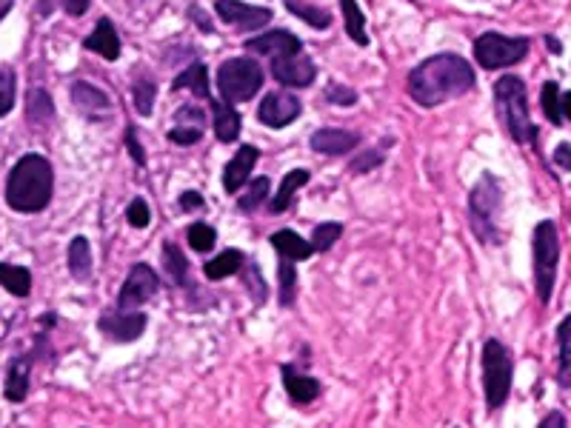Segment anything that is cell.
I'll list each match as a JSON object with an SVG mask.
<instances>
[{
	"label": "cell",
	"instance_id": "cell-1",
	"mask_svg": "<svg viewBox=\"0 0 571 428\" xmlns=\"http://www.w3.org/2000/svg\"><path fill=\"white\" fill-rule=\"evenodd\" d=\"M474 89V69L460 55H434L409 72V95L417 106L434 109Z\"/></svg>",
	"mask_w": 571,
	"mask_h": 428
},
{
	"label": "cell",
	"instance_id": "cell-2",
	"mask_svg": "<svg viewBox=\"0 0 571 428\" xmlns=\"http://www.w3.org/2000/svg\"><path fill=\"white\" fill-rule=\"evenodd\" d=\"M52 192H55V172L43 155L20 157L6 180V203L15 212H43L52 200Z\"/></svg>",
	"mask_w": 571,
	"mask_h": 428
},
{
	"label": "cell",
	"instance_id": "cell-3",
	"mask_svg": "<svg viewBox=\"0 0 571 428\" xmlns=\"http://www.w3.org/2000/svg\"><path fill=\"white\" fill-rule=\"evenodd\" d=\"M494 100H497V112L506 126V132L514 143L526 146L537 140V126L529 115V98H526V83L514 75H506L494 83Z\"/></svg>",
	"mask_w": 571,
	"mask_h": 428
},
{
	"label": "cell",
	"instance_id": "cell-4",
	"mask_svg": "<svg viewBox=\"0 0 571 428\" xmlns=\"http://www.w3.org/2000/svg\"><path fill=\"white\" fill-rule=\"evenodd\" d=\"M500 206H503L500 180L486 172V175L477 180V186L472 189V197H469V223H472V232L483 243H489V246H500L503 243V232L497 229Z\"/></svg>",
	"mask_w": 571,
	"mask_h": 428
},
{
	"label": "cell",
	"instance_id": "cell-5",
	"mask_svg": "<svg viewBox=\"0 0 571 428\" xmlns=\"http://www.w3.org/2000/svg\"><path fill=\"white\" fill-rule=\"evenodd\" d=\"M532 254H534V289L537 300L549 306L557 283V263H560V237L554 220H540L532 234Z\"/></svg>",
	"mask_w": 571,
	"mask_h": 428
},
{
	"label": "cell",
	"instance_id": "cell-6",
	"mask_svg": "<svg viewBox=\"0 0 571 428\" xmlns=\"http://www.w3.org/2000/svg\"><path fill=\"white\" fill-rule=\"evenodd\" d=\"M512 377V351L506 349L500 340H486L483 343V391H486V403L492 411L503 409V403L509 400Z\"/></svg>",
	"mask_w": 571,
	"mask_h": 428
},
{
	"label": "cell",
	"instance_id": "cell-7",
	"mask_svg": "<svg viewBox=\"0 0 571 428\" xmlns=\"http://www.w3.org/2000/svg\"><path fill=\"white\" fill-rule=\"evenodd\" d=\"M217 89L226 103H246L263 89V69L252 58H229L217 69Z\"/></svg>",
	"mask_w": 571,
	"mask_h": 428
},
{
	"label": "cell",
	"instance_id": "cell-8",
	"mask_svg": "<svg viewBox=\"0 0 571 428\" xmlns=\"http://www.w3.org/2000/svg\"><path fill=\"white\" fill-rule=\"evenodd\" d=\"M529 38H509V35H500V32H486L474 40V60L486 69H509L514 63L529 55Z\"/></svg>",
	"mask_w": 571,
	"mask_h": 428
},
{
	"label": "cell",
	"instance_id": "cell-9",
	"mask_svg": "<svg viewBox=\"0 0 571 428\" xmlns=\"http://www.w3.org/2000/svg\"><path fill=\"white\" fill-rule=\"evenodd\" d=\"M160 289L158 274L152 272L146 263H135L132 272L126 277V283L120 286L118 294V312H138L143 303H149Z\"/></svg>",
	"mask_w": 571,
	"mask_h": 428
},
{
	"label": "cell",
	"instance_id": "cell-10",
	"mask_svg": "<svg viewBox=\"0 0 571 428\" xmlns=\"http://www.w3.org/2000/svg\"><path fill=\"white\" fill-rule=\"evenodd\" d=\"M303 112L300 100L289 92H269L266 98L260 100L257 106V120L269 129H283L289 123H295L297 117Z\"/></svg>",
	"mask_w": 571,
	"mask_h": 428
},
{
	"label": "cell",
	"instance_id": "cell-11",
	"mask_svg": "<svg viewBox=\"0 0 571 428\" xmlns=\"http://www.w3.org/2000/svg\"><path fill=\"white\" fill-rule=\"evenodd\" d=\"M215 12L223 23L235 26L240 32H255V29L269 26V20H272L269 9H257V6H249L243 0H217Z\"/></svg>",
	"mask_w": 571,
	"mask_h": 428
},
{
	"label": "cell",
	"instance_id": "cell-12",
	"mask_svg": "<svg viewBox=\"0 0 571 428\" xmlns=\"http://www.w3.org/2000/svg\"><path fill=\"white\" fill-rule=\"evenodd\" d=\"M272 78L280 86H289V89H309L317 78V69L312 60L306 55H286V58L272 60Z\"/></svg>",
	"mask_w": 571,
	"mask_h": 428
},
{
	"label": "cell",
	"instance_id": "cell-13",
	"mask_svg": "<svg viewBox=\"0 0 571 428\" xmlns=\"http://www.w3.org/2000/svg\"><path fill=\"white\" fill-rule=\"evenodd\" d=\"M146 314L143 312H106L98 320V329L115 340V343H135L140 334L146 331Z\"/></svg>",
	"mask_w": 571,
	"mask_h": 428
},
{
	"label": "cell",
	"instance_id": "cell-14",
	"mask_svg": "<svg viewBox=\"0 0 571 428\" xmlns=\"http://www.w3.org/2000/svg\"><path fill=\"white\" fill-rule=\"evenodd\" d=\"M246 49L257 55V58H286V55H297L303 52V43L300 38H295L292 32L286 29H275L269 35H257V38L246 40Z\"/></svg>",
	"mask_w": 571,
	"mask_h": 428
},
{
	"label": "cell",
	"instance_id": "cell-15",
	"mask_svg": "<svg viewBox=\"0 0 571 428\" xmlns=\"http://www.w3.org/2000/svg\"><path fill=\"white\" fill-rule=\"evenodd\" d=\"M257 157H260V149H255V146H240L235 157L226 163V169H223V189H226L229 195L240 192V189L252 180V169H255Z\"/></svg>",
	"mask_w": 571,
	"mask_h": 428
},
{
	"label": "cell",
	"instance_id": "cell-16",
	"mask_svg": "<svg viewBox=\"0 0 571 428\" xmlns=\"http://www.w3.org/2000/svg\"><path fill=\"white\" fill-rule=\"evenodd\" d=\"M357 146H360V135L346 132V129H317L312 135V152H317V155H349Z\"/></svg>",
	"mask_w": 571,
	"mask_h": 428
},
{
	"label": "cell",
	"instance_id": "cell-17",
	"mask_svg": "<svg viewBox=\"0 0 571 428\" xmlns=\"http://www.w3.org/2000/svg\"><path fill=\"white\" fill-rule=\"evenodd\" d=\"M280 374H283V386H286V391H289V397H292V403H295V406H306V403H312V400L320 397V391H323L315 377H309V374L297 371L295 366H289V363L280 369Z\"/></svg>",
	"mask_w": 571,
	"mask_h": 428
},
{
	"label": "cell",
	"instance_id": "cell-18",
	"mask_svg": "<svg viewBox=\"0 0 571 428\" xmlns=\"http://www.w3.org/2000/svg\"><path fill=\"white\" fill-rule=\"evenodd\" d=\"M72 103H75L86 117L109 115V112H112V100L106 98V92H100L98 86H92V83H86V80H78V83L72 86Z\"/></svg>",
	"mask_w": 571,
	"mask_h": 428
},
{
	"label": "cell",
	"instance_id": "cell-19",
	"mask_svg": "<svg viewBox=\"0 0 571 428\" xmlns=\"http://www.w3.org/2000/svg\"><path fill=\"white\" fill-rule=\"evenodd\" d=\"M89 52H98L100 58L106 60H118L120 58V38L118 32H115V26H112V20L109 18H100L98 26H95V32L86 38L83 43Z\"/></svg>",
	"mask_w": 571,
	"mask_h": 428
},
{
	"label": "cell",
	"instance_id": "cell-20",
	"mask_svg": "<svg viewBox=\"0 0 571 428\" xmlns=\"http://www.w3.org/2000/svg\"><path fill=\"white\" fill-rule=\"evenodd\" d=\"M212 117H215V135L220 143H235L240 137V115L226 100H209Z\"/></svg>",
	"mask_w": 571,
	"mask_h": 428
},
{
	"label": "cell",
	"instance_id": "cell-21",
	"mask_svg": "<svg viewBox=\"0 0 571 428\" xmlns=\"http://www.w3.org/2000/svg\"><path fill=\"white\" fill-rule=\"evenodd\" d=\"M309 180H312V172H309V169H292L289 175L280 180V189H277V195L272 197V203H269V212L272 214L286 212V209L292 206V197H295L297 189H303Z\"/></svg>",
	"mask_w": 571,
	"mask_h": 428
},
{
	"label": "cell",
	"instance_id": "cell-22",
	"mask_svg": "<svg viewBox=\"0 0 571 428\" xmlns=\"http://www.w3.org/2000/svg\"><path fill=\"white\" fill-rule=\"evenodd\" d=\"M269 243L275 246L280 257H289V260H306V257L315 254L312 240H303V237L297 232H292V229H280V232H275Z\"/></svg>",
	"mask_w": 571,
	"mask_h": 428
},
{
	"label": "cell",
	"instance_id": "cell-23",
	"mask_svg": "<svg viewBox=\"0 0 571 428\" xmlns=\"http://www.w3.org/2000/svg\"><path fill=\"white\" fill-rule=\"evenodd\" d=\"M557 383L571 389V314L557 326Z\"/></svg>",
	"mask_w": 571,
	"mask_h": 428
},
{
	"label": "cell",
	"instance_id": "cell-24",
	"mask_svg": "<svg viewBox=\"0 0 571 428\" xmlns=\"http://www.w3.org/2000/svg\"><path fill=\"white\" fill-rule=\"evenodd\" d=\"M29 371H32V357H15L9 374H6V400L9 403H23L29 394Z\"/></svg>",
	"mask_w": 571,
	"mask_h": 428
},
{
	"label": "cell",
	"instance_id": "cell-25",
	"mask_svg": "<svg viewBox=\"0 0 571 428\" xmlns=\"http://www.w3.org/2000/svg\"><path fill=\"white\" fill-rule=\"evenodd\" d=\"M243 266H246V254L237 252V249H229V252H220L217 257H212L203 272H206L209 280H226L232 274L243 272Z\"/></svg>",
	"mask_w": 571,
	"mask_h": 428
},
{
	"label": "cell",
	"instance_id": "cell-26",
	"mask_svg": "<svg viewBox=\"0 0 571 428\" xmlns=\"http://www.w3.org/2000/svg\"><path fill=\"white\" fill-rule=\"evenodd\" d=\"M69 272L80 283L92 277V246L86 237H75L69 243Z\"/></svg>",
	"mask_w": 571,
	"mask_h": 428
},
{
	"label": "cell",
	"instance_id": "cell-27",
	"mask_svg": "<svg viewBox=\"0 0 571 428\" xmlns=\"http://www.w3.org/2000/svg\"><path fill=\"white\" fill-rule=\"evenodd\" d=\"M0 286L15 297H29L32 292V274L23 266H12V263H0Z\"/></svg>",
	"mask_w": 571,
	"mask_h": 428
},
{
	"label": "cell",
	"instance_id": "cell-28",
	"mask_svg": "<svg viewBox=\"0 0 571 428\" xmlns=\"http://www.w3.org/2000/svg\"><path fill=\"white\" fill-rule=\"evenodd\" d=\"M172 89H175V92H180V89H192L197 98H212V89H209V72H206V66H203V63L189 66L183 75L175 78Z\"/></svg>",
	"mask_w": 571,
	"mask_h": 428
},
{
	"label": "cell",
	"instance_id": "cell-29",
	"mask_svg": "<svg viewBox=\"0 0 571 428\" xmlns=\"http://www.w3.org/2000/svg\"><path fill=\"white\" fill-rule=\"evenodd\" d=\"M343 9V20H346V35L355 40L357 46H369V35H366V15L357 6V0H340Z\"/></svg>",
	"mask_w": 571,
	"mask_h": 428
},
{
	"label": "cell",
	"instance_id": "cell-30",
	"mask_svg": "<svg viewBox=\"0 0 571 428\" xmlns=\"http://www.w3.org/2000/svg\"><path fill=\"white\" fill-rule=\"evenodd\" d=\"M163 266H166V274L178 283L180 289L189 286V263H186L178 243H163Z\"/></svg>",
	"mask_w": 571,
	"mask_h": 428
},
{
	"label": "cell",
	"instance_id": "cell-31",
	"mask_svg": "<svg viewBox=\"0 0 571 428\" xmlns=\"http://www.w3.org/2000/svg\"><path fill=\"white\" fill-rule=\"evenodd\" d=\"M286 9L297 15L303 23H309L312 29H329L332 26V15L320 6H312L306 0H286Z\"/></svg>",
	"mask_w": 571,
	"mask_h": 428
},
{
	"label": "cell",
	"instance_id": "cell-32",
	"mask_svg": "<svg viewBox=\"0 0 571 428\" xmlns=\"http://www.w3.org/2000/svg\"><path fill=\"white\" fill-rule=\"evenodd\" d=\"M277 283H280V306H292L297 297L295 260L280 257V266H277Z\"/></svg>",
	"mask_w": 571,
	"mask_h": 428
},
{
	"label": "cell",
	"instance_id": "cell-33",
	"mask_svg": "<svg viewBox=\"0 0 571 428\" xmlns=\"http://www.w3.org/2000/svg\"><path fill=\"white\" fill-rule=\"evenodd\" d=\"M26 117L29 123H35L38 129H43L52 117H55V106H52V98L43 92V89H35L29 95V106H26Z\"/></svg>",
	"mask_w": 571,
	"mask_h": 428
},
{
	"label": "cell",
	"instance_id": "cell-34",
	"mask_svg": "<svg viewBox=\"0 0 571 428\" xmlns=\"http://www.w3.org/2000/svg\"><path fill=\"white\" fill-rule=\"evenodd\" d=\"M540 106H543V115L549 123L560 126L563 123V95H560V86L549 80L543 83V92H540Z\"/></svg>",
	"mask_w": 571,
	"mask_h": 428
},
{
	"label": "cell",
	"instance_id": "cell-35",
	"mask_svg": "<svg viewBox=\"0 0 571 428\" xmlns=\"http://www.w3.org/2000/svg\"><path fill=\"white\" fill-rule=\"evenodd\" d=\"M266 197H269V177H257V180H252L249 192L243 197H237V209L246 214L257 212L266 203Z\"/></svg>",
	"mask_w": 571,
	"mask_h": 428
},
{
	"label": "cell",
	"instance_id": "cell-36",
	"mask_svg": "<svg viewBox=\"0 0 571 428\" xmlns=\"http://www.w3.org/2000/svg\"><path fill=\"white\" fill-rule=\"evenodd\" d=\"M186 240H189V246H192L195 252L206 254L215 249L217 232L209 226V223H192V226L186 229Z\"/></svg>",
	"mask_w": 571,
	"mask_h": 428
},
{
	"label": "cell",
	"instance_id": "cell-37",
	"mask_svg": "<svg viewBox=\"0 0 571 428\" xmlns=\"http://www.w3.org/2000/svg\"><path fill=\"white\" fill-rule=\"evenodd\" d=\"M155 95H158V86L152 83V78H140L135 83V109L138 115L149 117L155 109Z\"/></svg>",
	"mask_w": 571,
	"mask_h": 428
},
{
	"label": "cell",
	"instance_id": "cell-38",
	"mask_svg": "<svg viewBox=\"0 0 571 428\" xmlns=\"http://www.w3.org/2000/svg\"><path fill=\"white\" fill-rule=\"evenodd\" d=\"M340 234H343V223H320V226H315V232H312L315 252H329L340 240Z\"/></svg>",
	"mask_w": 571,
	"mask_h": 428
},
{
	"label": "cell",
	"instance_id": "cell-39",
	"mask_svg": "<svg viewBox=\"0 0 571 428\" xmlns=\"http://www.w3.org/2000/svg\"><path fill=\"white\" fill-rule=\"evenodd\" d=\"M15 106V72L0 66V117H6Z\"/></svg>",
	"mask_w": 571,
	"mask_h": 428
},
{
	"label": "cell",
	"instance_id": "cell-40",
	"mask_svg": "<svg viewBox=\"0 0 571 428\" xmlns=\"http://www.w3.org/2000/svg\"><path fill=\"white\" fill-rule=\"evenodd\" d=\"M323 100H326L329 106H355L357 92L355 89H349V86H343V83H329L326 92H323Z\"/></svg>",
	"mask_w": 571,
	"mask_h": 428
},
{
	"label": "cell",
	"instance_id": "cell-41",
	"mask_svg": "<svg viewBox=\"0 0 571 428\" xmlns=\"http://www.w3.org/2000/svg\"><path fill=\"white\" fill-rule=\"evenodd\" d=\"M126 220H129L135 229H146V226L152 223V209H149V203H146L143 197H135V200L129 203V209H126Z\"/></svg>",
	"mask_w": 571,
	"mask_h": 428
},
{
	"label": "cell",
	"instance_id": "cell-42",
	"mask_svg": "<svg viewBox=\"0 0 571 428\" xmlns=\"http://www.w3.org/2000/svg\"><path fill=\"white\" fill-rule=\"evenodd\" d=\"M203 137L200 126H186V123H175V129H169V140L178 143V146H192Z\"/></svg>",
	"mask_w": 571,
	"mask_h": 428
},
{
	"label": "cell",
	"instance_id": "cell-43",
	"mask_svg": "<svg viewBox=\"0 0 571 428\" xmlns=\"http://www.w3.org/2000/svg\"><path fill=\"white\" fill-rule=\"evenodd\" d=\"M243 272H246V289L252 292V297H255V303H263L266 300V283H263V277H260V272H257L255 266H243Z\"/></svg>",
	"mask_w": 571,
	"mask_h": 428
},
{
	"label": "cell",
	"instance_id": "cell-44",
	"mask_svg": "<svg viewBox=\"0 0 571 428\" xmlns=\"http://www.w3.org/2000/svg\"><path fill=\"white\" fill-rule=\"evenodd\" d=\"M383 152L380 149H375V152H366V155L355 157L349 166H352V172H357V175H363V172H369V169H375V166H380L383 163Z\"/></svg>",
	"mask_w": 571,
	"mask_h": 428
},
{
	"label": "cell",
	"instance_id": "cell-45",
	"mask_svg": "<svg viewBox=\"0 0 571 428\" xmlns=\"http://www.w3.org/2000/svg\"><path fill=\"white\" fill-rule=\"evenodd\" d=\"M126 149H129V155H132V160L138 166H146V152H143V146L138 143V129L135 126H126Z\"/></svg>",
	"mask_w": 571,
	"mask_h": 428
},
{
	"label": "cell",
	"instance_id": "cell-46",
	"mask_svg": "<svg viewBox=\"0 0 571 428\" xmlns=\"http://www.w3.org/2000/svg\"><path fill=\"white\" fill-rule=\"evenodd\" d=\"M175 123H186V126H200V129H206V117H203V112H200L197 106H183V109H178Z\"/></svg>",
	"mask_w": 571,
	"mask_h": 428
},
{
	"label": "cell",
	"instance_id": "cell-47",
	"mask_svg": "<svg viewBox=\"0 0 571 428\" xmlns=\"http://www.w3.org/2000/svg\"><path fill=\"white\" fill-rule=\"evenodd\" d=\"M554 166L557 169H563V172H571V143H560L557 149H554Z\"/></svg>",
	"mask_w": 571,
	"mask_h": 428
},
{
	"label": "cell",
	"instance_id": "cell-48",
	"mask_svg": "<svg viewBox=\"0 0 571 428\" xmlns=\"http://www.w3.org/2000/svg\"><path fill=\"white\" fill-rule=\"evenodd\" d=\"M89 3H92V0H60V6L66 9V15H72V18H80V15H86Z\"/></svg>",
	"mask_w": 571,
	"mask_h": 428
},
{
	"label": "cell",
	"instance_id": "cell-49",
	"mask_svg": "<svg viewBox=\"0 0 571 428\" xmlns=\"http://www.w3.org/2000/svg\"><path fill=\"white\" fill-rule=\"evenodd\" d=\"M180 209H183V212L203 209V197H200V192H183V195H180Z\"/></svg>",
	"mask_w": 571,
	"mask_h": 428
},
{
	"label": "cell",
	"instance_id": "cell-50",
	"mask_svg": "<svg viewBox=\"0 0 571 428\" xmlns=\"http://www.w3.org/2000/svg\"><path fill=\"white\" fill-rule=\"evenodd\" d=\"M189 18L200 26V32H212V20H206V12H203L200 6H195V3L189 6Z\"/></svg>",
	"mask_w": 571,
	"mask_h": 428
},
{
	"label": "cell",
	"instance_id": "cell-51",
	"mask_svg": "<svg viewBox=\"0 0 571 428\" xmlns=\"http://www.w3.org/2000/svg\"><path fill=\"white\" fill-rule=\"evenodd\" d=\"M540 426L543 428H563L566 426V414H563V411H552V414H546V417L540 420Z\"/></svg>",
	"mask_w": 571,
	"mask_h": 428
},
{
	"label": "cell",
	"instance_id": "cell-52",
	"mask_svg": "<svg viewBox=\"0 0 571 428\" xmlns=\"http://www.w3.org/2000/svg\"><path fill=\"white\" fill-rule=\"evenodd\" d=\"M563 117H569L571 120V92H566V95H563Z\"/></svg>",
	"mask_w": 571,
	"mask_h": 428
},
{
	"label": "cell",
	"instance_id": "cell-53",
	"mask_svg": "<svg viewBox=\"0 0 571 428\" xmlns=\"http://www.w3.org/2000/svg\"><path fill=\"white\" fill-rule=\"evenodd\" d=\"M12 9V0H0V18Z\"/></svg>",
	"mask_w": 571,
	"mask_h": 428
},
{
	"label": "cell",
	"instance_id": "cell-54",
	"mask_svg": "<svg viewBox=\"0 0 571 428\" xmlns=\"http://www.w3.org/2000/svg\"><path fill=\"white\" fill-rule=\"evenodd\" d=\"M546 43H549V49H552V52H560V43H557L554 38H546Z\"/></svg>",
	"mask_w": 571,
	"mask_h": 428
}]
</instances>
